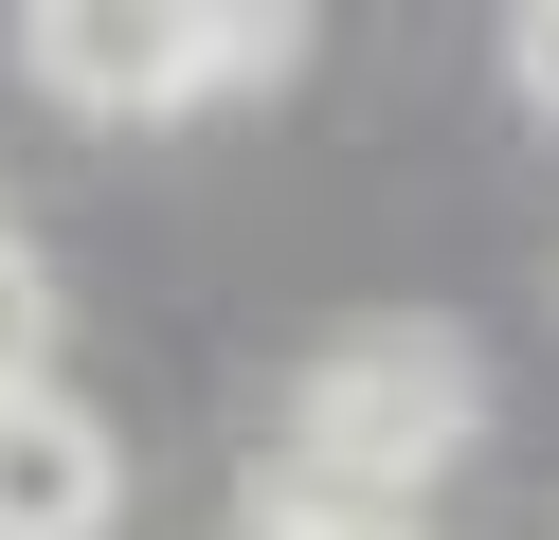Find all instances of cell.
I'll return each mask as SVG.
<instances>
[{
	"mask_svg": "<svg viewBox=\"0 0 559 540\" xmlns=\"http://www.w3.org/2000/svg\"><path fill=\"white\" fill-rule=\"evenodd\" d=\"M307 36L289 19H235V0H37L19 19V72L91 127H181L217 91H271Z\"/></svg>",
	"mask_w": 559,
	"mask_h": 540,
	"instance_id": "cell-1",
	"label": "cell"
},
{
	"mask_svg": "<svg viewBox=\"0 0 559 540\" xmlns=\"http://www.w3.org/2000/svg\"><path fill=\"white\" fill-rule=\"evenodd\" d=\"M469 432H487V360L451 343V324H343V343L289 379L271 451H307V468H361V487H415V504H433Z\"/></svg>",
	"mask_w": 559,
	"mask_h": 540,
	"instance_id": "cell-2",
	"label": "cell"
},
{
	"mask_svg": "<svg viewBox=\"0 0 559 540\" xmlns=\"http://www.w3.org/2000/svg\"><path fill=\"white\" fill-rule=\"evenodd\" d=\"M109 523H127V451H109V415H91L73 379L0 396V540H109Z\"/></svg>",
	"mask_w": 559,
	"mask_h": 540,
	"instance_id": "cell-3",
	"label": "cell"
},
{
	"mask_svg": "<svg viewBox=\"0 0 559 540\" xmlns=\"http://www.w3.org/2000/svg\"><path fill=\"white\" fill-rule=\"evenodd\" d=\"M235 540H433V504H415V487H361V468H307V451H253Z\"/></svg>",
	"mask_w": 559,
	"mask_h": 540,
	"instance_id": "cell-4",
	"label": "cell"
},
{
	"mask_svg": "<svg viewBox=\"0 0 559 540\" xmlns=\"http://www.w3.org/2000/svg\"><path fill=\"white\" fill-rule=\"evenodd\" d=\"M55 379V271H37V235L0 216V396H37Z\"/></svg>",
	"mask_w": 559,
	"mask_h": 540,
	"instance_id": "cell-5",
	"label": "cell"
},
{
	"mask_svg": "<svg viewBox=\"0 0 559 540\" xmlns=\"http://www.w3.org/2000/svg\"><path fill=\"white\" fill-rule=\"evenodd\" d=\"M506 72H523V108L559 127V0H523V36H506Z\"/></svg>",
	"mask_w": 559,
	"mask_h": 540,
	"instance_id": "cell-6",
	"label": "cell"
}]
</instances>
